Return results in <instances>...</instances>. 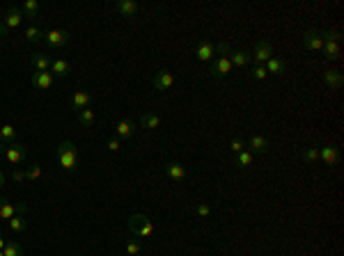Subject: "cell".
I'll return each mask as SVG.
<instances>
[{
  "label": "cell",
  "instance_id": "obj_40",
  "mask_svg": "<svg viewBox=\"0 0 344 256\" xmlns=\"http://www.w3.org/2000/svg\"><path fill=\"white\" fill-rule=\"evenodd\" d=\"M230 51H232V48H230V44H225V41L216 44V57H218V55H230Z\"/></svg>",
  "mask_w": 344,
  "mask_h": 256
},
{
  "label": "cell",
  "instance_id": "obj_34",
  "mask_svg": "<svg viewBox=\"0 0 344 256\" xmlns=\"http://www.w3.org/2000/svg\"><path fill=\"white\" fill-rule=\"evenodd\" d=\"M26 226H28V222L21 218V215H14V218L9 220V229H12L14 233H18V231H26Z\"/></svg>",
  "mask_w": 344,
  "mask_h": 256
},
{
  "label": "cell",
  "instance_id": "obj_37",
  "mask_svg": "<svg viewBox=\"0 0 344 256\" xmlns=\"http://www.w3.org/2000/svg\"><path fill=\"white\" fill-rule=\"evenodd\" d=\"M209 213H211V204H209V201H202V204L195 206V215H198V218H209Z\"/></svg>",
  "mask_w": 344,
  "mask_h": 256
},
{
  "label": "cell",
  "instance_id": "obj_1",
  "mask_svg": "<svg viewBox=\"0 0 344 256\" xmlns=\"http://www.w3.org/2000/svg\"><path fill=\"white\" fill-rule=\"evenodd\" d=\"M55 158L67 172L78 169V151H76V144H73V142H69V140L60 142L58 149H55Z\"/></svg>",
  "mask_w": 344,
  "mask_h": 256
},
{
  "label": "cell",
  "instance_id": "obj_28",
  "mask_svg": "<svg viewBox=\"0 0 344 256\" xmlns=\"http://www.w3.org/2000/svg\"><path fill=\"white\" fill-rule=\"evenodd\" d=\"M76 115H78L81 126H92V124H94V119H97V115H94V110H92V108H83V110H78Z\"/></svg>",
  "mask_w": 344,
  "mask_h": 256
},
{
  "label": "cell",
  "instance_id": "obj_6",
  "mask_svg": "<svg viewBox=\"0 0 344 256\" xmlns=\"http://www.w3.org/2000/svg\"><path fill=\"white\" fill-rule=\"evenodd\" d=\"M232 62H230V57L227 55H218V57H214L209 64V76L211 78H223V76H227V73H232Z\"/></svg>",
  "mask_w": 344,
  "mask_h": 256
},
{
  "label": "cell",
  "instance_id": "obj_12",
  "mask_svg": "<svg viewBox=\"0 0 344 256\" xmlns=\"http://www.w3.org/2000/svg\"><path fill=\"white\" fill-rule=\"evenodd\" d=\"M112 7H115V12L120 14L122 18H133L136 14L140 12V5H138L136 0H117Z\"/></svg>",
  "mask_w": 344,
  "mask_h": 256
},
{
  "label": "cell",
  "instance_id": "obj_36",
  "mask_svg": "<svg viewBox=\"0 0 344 256\" xmlns=\"http://www.w3.org/2000/svg\"><path fill=\"white\" fill-rule=\"evenodd\" d=\"M269 73H266V69H264V64H255L253 67V71H250V78L253 80H264Z\"/></svg>",
  "mask_w": 344,
  "mask_h": 256
},
{
  "label": "cell",
  "instance_id": "obj_9",
  "mask_svg": "<svg viewBox=\"0 0 344 256\" xmlns=\"http://www.w3.org/2000/svg\"><path fill=\"white\" fill-rule=\"evenodd\" d=\"M28 210V206L23 204H12V201H7V199H3V197H0V220H12L14 215H21V213H26Z\"/></svg>",
  "mask_w": 344,
  "mask_h": 256
},
{
  "label": "cell",
  "instance_id": "obj_30",
  "mask_svg": "<svg viewBox=\"0 0 344 256\" xmlns=\"http://www.w3.org/2000/svg\"><path fill=\"white\" fill-rule=\"evenodd\" d=\"M301 158L305 165H314V162L319 160V146H305V149L301 151Z\"/></svg>",
  "mask_w": 344,
  "mask_h": 256
},
{
  "label": "cell",
  "instance_id": "obj_15",
  "mask_svg": "<svg viewBox=\"0 0 344 256\" xmlns=\"http://www.w3.org/2000/svg\"><path fill=\"white\" fill-rule=\"evenodd\" d=\"M319 160H321L323 165H337V160H340V149L333 144L319 146Z\"/></svg>",
  "mask_w": 344,
  "mask_h": 256
},
{
  "label": "cell",
  "instance_id": "obj_20",
  "mask_svg": "<svg viewBox=\"0 0 344 256\" xmlns=\"http://www.w3.org/2000/svg\"><path fill=\"white\" fill-rule=\"evenodd\" d=\"M323 85H326L328 90H340L342 87V73L337 71V69H328V71H323Z\"/></svg>",
  "mask_w": 344,
  "mask_h": 256
},
{
  "label": "cell",
  "instance_id": "obj_27",
  "mask_svg": "<svg viewBox=\"0 0 344 256\" xmlns=\"http://www.w3.org/2000/svg\"><path fill=\"white\" fill-rule=\"evenodd\" d=\"M255 160V154H250L248 149H243L241 154H237V158H234V165L241 167V169H245V167H250Z\"/></svg>",
  "mask_w": 344,
  "mask_h": 256
},
{
  "label": "cell",
  "instance_id": "obj_33",
  "mask_svg": "<svg viewBox=\"0 0 344 256\" xmlns=\"http://www.w3.org/2000/svg\"><path fill=\"white\" fill-rule=\"evenodd\" d=\"M42 174H44V167L39 165V162H34V165H30V167L26 169L28 181H37V179H42Z\"/></svg>",
  "mask_w": 344,
  "mask_h": 256
},
{
  "label": "cell",
  "instance_id": "obj_29",
  "mask_svg": "<svg viewBox=\"0 0 344 256\" xmlns=\"http://www.w3.org/2000/svg\"><path fill=\"white\" fill-rule=\"evenodd\" d=\"M23 37H26V41H30V44H39L44 39V32L39 30L37 26H28L26 30H23Z\"/></svg>",
  "mask_w": 344,
  "mask_h": 256
},
{
  "label": "cell",
  "instance_id": "obj_11",
  "mask_svg": "<svg viewBox=\"0 0 344 256\" xmlns=\"http://www.w3.org/2000/svg\"><path fill=\"white\" fill-rule=\"evenodd\" d=\"M151 85H154V90L165 92V90H170V87L175 85V76H172L168 69H161V71L154 73V78H151Z\"/></svg>",
  "mask_w": 344,
  "mask_h": 256
},
{
  "label": "cell",
  "instance_id": "obj_38",
  "mask_svg": "<svg viewBox=\"0 0 344 256\" xmlns=\"http://www.w3.org/2000/svg\"><path fill=\"white\" fill-rule=\"evenodd\" d=\"M230 149H232L234 154H241V151L245 149V140H241V137H232V140H230Z\"/></svg>",
  "mask_w": 344,
  "mask_h": 256
},
{
  "label": "cell",
  "instance_id": "obj_17",
  "mask_svg": "<svg viewBox=\"0 0 344 256\" xmlns=\"http://www.w3.org/2000/svg\"><path fill=\"white\" fill-rule=\"evenodd\" d=\"M30 82L37 90H51L53 87V73L51 71H34Z\"/></svg>",
  "mask_w": 344,
  "mask_h": 256
},
{
  "label": "cell",
  "instance_id": "obj_5",
  "mask_svg": "<svg viewBox=\"0 0 344 256\" xmlns=\"http://www.w3.org/2000/svg\"><path fill=\"white\" fill-rule=\"evenodd\" d=\"M0 151H3L5 160L9 165H18V162L26 160V146L18 144V142H12V144H0Z\"/></svg>",
  "mask_w": 344,
  "mask_h": 256
},
{
  "label": "cell",
  "instance_id": "obj_2",
  "mask_svg": "<svg viewBox=\"0 0 344 256\" xmlns=\"http://www.w3.org/2000/svg\"><path fill=\"white\" fill-rule=\"evenodd\" d=\"M129 231L133 236H138V238H149L151 233H154V222H151L147 215H131L129 218Z\"/></svg>",
  "mask_w": 344,
  "mask_h": 256
},
{
  "label": "cell",
  "instance_id": "obj_7",
  "mask_svg": "<svg viewBox=\"0 0 344 256\" xmlns=\"http://www.w3.org/2000/svg\"><path fill=\"white\" fill-rule=\"evenodd\" d=\"M42 41H46V46H51V48H62L71 41V34L67 30H48V32H44Z\"/></svg>",
  "mask_w": 344,
  "mask_h": 256
},
{
  "label": "cell",
  "instance_id": "obj_22",
  "mask_svg": "<svg viewBox=\"0 0 344 256\" xmlns=\"http://www.w3.org/2000/svg\"><path fill=\"white\" fill-rule=\"evenodd\" d=\"M230 62H232V67H248L250 62H253V55H250L248 51H230Z\"/></svg>",
  "mask_w": 344,
  "mask_h": 256
},
{
  "label": "cell",
  "instance_id": "obj_39",
  "mask_svg": "<svg viewBox=\"0 0 344 256\" xmlns=\"http://www.w3.org/2000/svg\"><path fill=\"white\" fill-rule=\"evenodd\" d=\"M106 149L112 151V154H115V151H120L122 149V140H120V137H110V140L106 142Z\"/></svg>",
  "mask_w": 344,
  "mask_h": 256
},
{
  "label": "cell",
  "instance_id": "obj_8",
  "mask_svg": "<svg viewBox=\"0 0 344 256\" xmlns=\"http://www.w3.org/2000/svg\"><path fill=\"white\" fill-rule=\"evenodd\" d=\"M195 57H198L200 62H211L216 57V41H211V39H200L198 46H195Z\"/></svg>",
  "mask_w": 344,
  "mask_h": 256
},
{
  "label": "cell",
  "instance_id": "obj_10",
  "mask_svg": "<svg viewBox=\"0 0 344 256\" xmlns=\"http://www.w3.org/2000/svg\"><path fill=\"white\" fill-rule=\"evenodd\" d=\"M250 55H253V60L257 64H266L273 57V46L269 41H264V39H259V41L255 44V48H253Z\"/></svg>",
  "mask_w": 344,
  "mask_h": 256
},
{
  "label": "cell",
  "instance_id": "obj_4",
  "mask_svg": "<svg viewBox=\"0 0 344 256\" xmlns=\"http://www.w3.org/2000/svg\"><path fill=\"white\" fill-rule=\"evenodd\" d=\"M23 23V14L21 9L16 7V5H12V7H7V12H5V18L0 21V37H7L9 30H14V28H18Z\"/></svg>",
  "mask_w": 344,
  "mask_h": 256
},
{
  "label": "cell",
  "instance_id": "obj_45",
  "mask_svg": "<svg viewBox=\"0 0 344 256\" xmlns=\"http://www.w3.org/2000/svg\"><path fill=\"white\" fill-rule=\"evenodd\" d=\"M110 256H115V254H110Z\"/></svg>",
  "mask_w": 344,
  "mask_h": 256
},
{
  "label": "cell",
  "instance_id": "obj_21",
  "mask_svg": "<svg viewBox=\"0 0 344 256\" xmlns=\"http://www.w3.org/2000/svg\"><path fill=\"white\" fill-rule=\"evenodd\" d=\"M264 69H266V73H275V76H280V73L287 71V60H282V57L273 55L271 60L264 64Z\"/></svg>",
  "mask_w": 344,
  "mask_h": 256
},
{
  "label": "cell",
  "instance_id": "obj_35",
  "mask_svg": "<svg viewBox=\"0 0 344 256\" xmlns=\"http://www.w3.org/2000/svg\"><path fill=\"white\" fill-rule=\"evenodd\" d=\"M124 249H126V254H129V256H138L142 252V245L138 243L136 238H129V240H126V245H124Z\"/></svg>",
  "mask_w": 344,
  "mask_h": 256
},
{
  "label": "cell",
  "instance_id": "obj_43",
  "mask_svg": "<svg viewBox=\"0 0 344 256\" xmlns=\"http://www.w3.org/2000/svg\"><path fill=\"white\" fill-rule=\"evenodd\" d=\"M3 188H5V174L0 172V190H3Z\"/></svg>",
  "mask_w": 344,
  "mask_h": 256
},
{
  "label": "cell",
  "instance_id": "obj_31",
  "mask_svg": "<svg viewBox=\"0 0 344 256\" xmlns=\"http://www.w3.org/2000/svg\"><path fill=\"white\" fill-rule=\"evenodd\" d=\"M14 137H16V131H14V126L5 124L0 128V144H12Z\"/></svg>",
  "mask_w": 344,
  "mask_h": 256
},
{
  "label": "cell",
  "instance_id": "obj_14",
  "mask_svg": "<svg viewBox=\"0 0 344 256\" xmlns=\"http://www.w3.org/2000/svg\"><path fill=\"white\" fill-rule=\"evenodd\" d=\"M245 146H248L250 154H266L269 146H271V142H269L266 137H262V135H253V137H248Z\"/></svg>",
  "mask_w": 344,
  "mask_h": 256
},
{
  "label": "cell",
  "instance_id": "obj_26",
  "mask_svg": "<svg viewBox=\"0 0 344 256\" xmlns=\"http://www.w3.org/2000/svg\"><path fill=\"white\" fill-rule=\"evenodd\" d=\"M18 9H21L23 18H30L32 21V18H37V14H39V3L37 0H23V5Z\"/></svg>",
  "mask_w": 344,
  "mask_h": 256
},
{
  "label": "cell",
  "instance_id": "obj_23",
  "mask_svg": "<svg viewBox=\"0 0 344 256\" xmlns=\"http://www.w3.org/2000/svg\"><path fill=\"white\" fill-rule=\"evenodd\" d=\"M140 126L149 128V131H156V128H161V117L156 115V112H142V115H140Z\"/></svg>",
  "mask_w": 344,
  "mask_h": 256
},
{
  "label": "cell",
  "instance_id": "obj_3",
  "mask_svg": "<svg viewBox=\"0 0 344 256\" xmlns=\"http://www.w3.org/2000/svg\"><path fill=\"white\" fill-rule=\"evenodd\" d=\"M321 39H323V55L328 57V60H337L340 57V32L335 30H323L321 32Z\"/></svg>",
  "mask_w": 344,
  "mask_h": 256
},
{
  "label": "cell",
  "instance_id": "obj_41",
  "mask_svg": "<svg viewBox=\"0 0 344 256\" xmlns=\"http://www.w3.org/2000/svg\"><path fill=\"white\" fill-rule=\"evenodd\" d=\"M12 179L16 181V183H23V181H28V176H26V172H23V169H16V167H14V169H12Z\"/></svg>",
  "mask_w": 344,
  "mask_h": 256
},
{
  "label": "cell",
  "instance_id": "obj_32",
  "mask_svg": "<svg viewBox=\"0 0 344 256\" xmlns=\"http://www.w3.org/2000/svg\"><path fill=\"white\" fill-rule=\"evenodd\" d=\"M5 256H23V247L16 243V240H7V245H5L3 249Z\"/></svg>",
  "mask_w": 344,
  "mask_h": 256
},
{
  "label": "cell",
  "instance_id": "obj_25",
  "mask_svg": "<svg viewBox=\"0 0 344 256\" xmlns=\"http://www.w3.org/2000/svg\"><path fill=\"white\" fill-rule=\"evenodd\" d=\"M51 73H53V76L67 78L69 73H71V64H69L67 60H60V57H58V60L51 62Z\"/></svg>",
  "mask_w": 344,
  "mask_h": 256
},
{
  "label": "cell",
  "instance_id": "obj_16",
  "mask_svg": "<svg viewBox=\"0 0 344 256\" xmlns=\"http://www.w3.org/2000/svg\"><path fill=\"white\" fill-rule=\"evenodd\" d=\"M69 103H71V108L78 112V110H83V108H90L92 96H90V92H85V90H76L71 94V98H69Z\"/></svg>",
  "mask_w": 344,
  "mask_h": 256
},
{
  "label": "cell",
  "instance_id": "obj_18",
  "mask_svg": "<svg viewBox=\"0 0 344 256\" xmlns=\"http://www.w3.org/2000/svg\"><path fill=\"white\" fill-rule=\"evenodd\" d=\"M115 133H117L115 137H120V140H129V137H133L138 133V126L131 119H122V121H117Z\"/></svg>",
  "mask_w": 344,
  "mask_h": 256
},
{
  "label": "cell",
  "instance_id": "obj_24",
  "mask_svg": "<svg viewBox=\"0 0 344 256\" xmlns=\"http://www.w3.org/2000/svg\"><path fill=\"white\" fill-rule=\"evenodd\" d=\"M165 174H168L172 181H184L188 172H186L184 165H179V162H168V165H165Z\"/></svg>",
  "mask_w": 344,
  "mask_h": 256
},
{
  "label": "cell",
  "instance_id": "obj_13",
  "mask_svg": "<svg viewBox=\"0 0 344 256\" xmlns=\"http://www.w3.org/2000/svg\"><path fill=\"white\" fill-rule=\"evenodd\" d=\"M303 46H305L308 48V51H321V48H323V39H321V32H319V30H314V28H312V30H305V32H303Z\"/></svg>",
  "mask_w": 344,
  "mask_h": 256
},
{
  "label": "cell",
  "instance_id": "obj_42",
  "mask_svg": "<svg viewBox=\"0 0 344 256\" xmlns=\"http://www.w3.org/2000/svg\"><path fill=\"white\" fill-rule=\"evenodd\" d=\"M5 245H7V240H5V236H0V252L5 249Z\"/></svg>",
  "mask_w": 344,
  "mask_h": 256
},
{
  "label": "cell",
  "instance_id": "obj_19",
  "mask_svg": "<svg viewBox=\"0 0 344 256\" xmlns=\"http://www.w3.org/2000/svg\"><path fill=\"white\" fill-rule=\"evenodd\" d=\"M51 57L46 53H32L30 55V67L34 71H51Z\"/></svg>",
  "mask_w": 344,
  "mask_h": 256
},
{
  "label": "cell",
  "instance_id": "obj_44",
  "mask_svg": "<svg viewBox=\"0 0 344 256\" xmlns=\"http://www.w3.org/2000/svg\"><path fill=\"white\" fill-rule=\"evenodd\" d=\"M0 256H5V254H3V252H0Z\"/></svg>",
  "mask_w": 344,
  "mask_h": 256
}]
</instances>
